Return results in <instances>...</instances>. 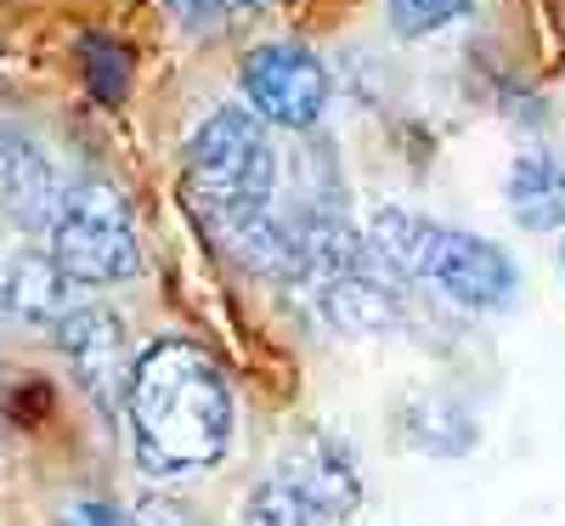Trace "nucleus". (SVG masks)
<instances>
[{"instance_id":"obj_1","label":"nucleus","mask_w":565,"mask_h":526,"mask_svg":"<svg viewBox=\"0 0 565 526\" xmlns=\"http://www.w3.org/2000/svg\"><path fill=\"white\" fill-rule=\"evenodd\" d=\"M125 424L136 464L159 482H175V475H199L226 459L238 408H232L221 362L199 340H153L136 357Z\"/></svg>"},{"instance_id":"obj_2","label":"nucleus","mask_w":565,"mask_h":526,"mask_svg":"<svg viewBox=\"0 0 565 526\" xmlns=\"http://www.w3.org/2000/svg\"><path fill=\"white\" fill-rule=\"evenodd\" d=\"M266 130L271 125L249 103H226V108H215L193 130V141H186V154H181L186 204L199 210V221L215 232L221 250L244 227H255L260 215H271L277 154H271Z\"/></svg>"},{"instance_id":"obj_3","label":"nucleus","mask_w":565,"mask_h":526,"mask_svg":"<svg viewBox=\"0 0 565 526\" xmlns=\"http://www.w3.org/2000/svg\"><path fill=\"white\" fill-rule=\"evenodd\" d=\"M367 244L380 250L396 277L430 283L447 301H458L463 312H514L521 306V266L503 244L481 232H458L441 221H424L413 210H373L367 221Z\"/></svg>"},{"instance_id":"obj_4","label":"nucleus","mask_w":565,"mask_h":526,"mask_svg":"<svg viewBox=\"0 0 565 526\" xmlns=\"http://www.w3.org/2000/svg\"><path fill=\"white\" fill-rule=\"evenodd\" d=\"M362 509V475L351 448L306 430L282 448V459L255 482L244 498V526H340Z\"/></svg>"},{"instance_id":"obj_5","label":"nucleus","mask_w":565,"mask_h":526,"mask_svg":"<svg viewBox=\"0 0 565 526\" xmlns=\"http://www.w3.org/2000/svg\"><path fill=\"white\" fill-rule=\"evenodd\" d=\"M52 255L79 290H114V283H130L141 272L136 221L114 181L68 187L57 227H52Z\"/></svg>"},{"instance_id":"obj_6","label":"nucleus","mask_w":565,"mask_h":526,"mask_svg":"<svg viewBox=\"0 0 565 526\" xmlns=\"http://www.w3.org/2000/svg\"><path fill=\"white\" fill-rule=\"evenodd\" d=\"M238 91L271 130H311L334 103V80H328L322 57L295 40L255 45L238 63Z\"/></svg>"},{"instance_id":"obj_7","label":"nucleus","mask_w":565,"mask_h":526,"mask_svg":"<svg viewBox=\"0 0 565 526\" xmlns=\"http://www.w3.org/2000/svg\"><path fill=\"white\" fill-rule=\"evenodd\" d=\"M57 346L68 357L74 386L90 397L97 413H125V391H130V340H125V317L108 306H68V317L57 323Z\"/></svg>"},{"instance_id":"obj_8","label":"nucleus","mask_w":565,"mask_h":526,"mask_svg":"<svg viewBox=\"0 0 565 526\" xmlns=\"http://www.w3.org/2000/svg\"><path fill=\"white\" fill-rule=\"evenodd\" d=\"M68 290H79V283L57 266L52 250H23L0 277V306L29 328H57L68 317Z\"/></svg>"},{"instance_id":"obj_9","label":"nucleus","mask_w":565,"mask_h":526,"mask_svg":"<svg viewBox=\"0 0 565 526\" xmlns=\"http://www.w3.org/2000/svg\"><path fill=\"white\" fill-rule=\"evenodd\" d=\"M63 199H68V187L52 170V159H45L34 141H12V154H7V215H12V227H23L34 238H52Z\"/></svg>"},{"instance_id":"obj_10","label":"nucleus","mask_w":565,"mask_h":526,"mask_svg":"<svg viewBox=\"0 0 565 526\" xmlns=\"http://www.w3.org/2000/svg\"><path fill=\"white\" fill-rule=\"evenodd\" d=\"M503 199H509V215L526 232H565V165L543 148L521 154L509 165Z\"/></svg>"},{"instance_id":"obj_11","label":"nucleus","mask_w":565,"mask_h":526,"mask_svg":"<svg viewBox=\"0 0 565 526\" xmlns=\"http://www.w3.org/2000/svg\"><path fill=\"white\" fill-rule=\"evenodd\" d=\"M441 424H476V419H469L463 402H452V397H441V391H418V397L402 408V442L418 448V453H430V459H458L452 442L441 436Z\"/></svg>"},{"instance_id":"obj_12","label":"nucleus","mask_w":565,"mask_h":526,"mask_svg":"<svg viewBox=\"0 0 565 526\" xmlns=\"http://www.w3.org/2000/svg\"><path fill=\"white\" fill-rule=\"evenodd\" d=\"M79 69H85V85H90V97L97 103H125V91H130V57H125V45L108 40V34H85L79 40Z\"/></svg>"},{"instance_id":"obj_13","label":"nucleus","mask_w":565,"mask_h":526,"mask_svg":"<svg viewBox=\"0 0 565 526\" xmlns=\"http://www.w3.org/2000/svg\"><path fill=\"white\" fill-rule=\"evenodd\" d=\"M391 7V29L402 34V40H424V34H441V29H452V23H463L469 12V0H385Z\"/></svg>"},{"instance_id":"obj_14","label":"nucleus","mask_w":565,"mask_h":526,"mask_svg":"<svg viewBox=\"0 0 565 526\" xmlns=\"http://www.w3.org/2000/svg\"><path fill=\"white\" fill-rule=\"evenodd\" d=\"M164 7H170V18L186 23V29H210V23H221L226 12H238V0H164Z\"/></svg>"},{"instance_id":"obj_15","label":"nucleus","mask_w":565,"mask_h":526,"mask_svg":"<svg viewBox=\"0 0 565 526\" xmlns=\"http://www.w3.org/2000/svg\"><path fill=\"white\" fill-rule=\"evenodd\" d=\"M130 526H199V520L186 515L181 504H170V498H141L136 515H130Z\"/></svg>"},{"instance_id":"obj_16","label":"nucleus","mask_w":565,"mask_h":526,"mask_svg":"<svg viewBox=\"0 0 565 526\" xmlns=\"http://www.w3.org/2000/svg\"><path fill=\"white\" fill-rule=\"evenodd\" d=\"M63 526H130V520H119L108 504H74Z\"/></svg>"},{"instance_id":"obj_17","label":"nucleus","mask_w":565,"mask_h":526,"mask_svg":"<svg viewBox=\"0 0 565 526\" xmlns=\"http://www.w3.org/2000/svg\"><path fill=\"white\" fill-rule=\"evenodd\" d=\"M559 266H565V238H559Z\"/></svg>"},{"instance_id":"obj_18","label":"nucleus","mask_w":565,"mask_h":526,"mask_svg":"<svg viewBox=\"0 0 565 526\" xmlns=\"http://www.w3.org/2000/svg\"><path fill=\"white\" fill-rule=\"evenodd\" d=\"M0 317H7V306H0Z\"/></svg>"}]
</instances>
